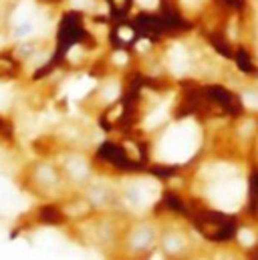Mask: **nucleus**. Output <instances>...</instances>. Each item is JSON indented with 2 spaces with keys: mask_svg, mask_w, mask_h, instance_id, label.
<instances>
[{
  "mask_svg": "<svg viewBox=\"0 0 258 260\" xmlns=\"http://www.w3.org/2000/svg\"><path fill=\"white\" fill-rule=\"evenodd\" d=\"M111 2H113V6H115L117 10H125L127 4H129V0H111Z\"/></svg>",
  "mask_w": 258,
  "mask_h": 260,
  "instance_id": "f257e3e1",
  "label": "nucleus"
}]
</instances>
